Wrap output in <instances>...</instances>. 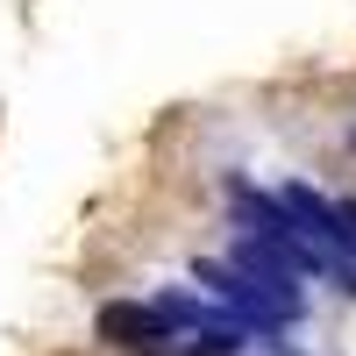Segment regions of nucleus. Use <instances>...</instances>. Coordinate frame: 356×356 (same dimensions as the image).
<instances>
[{"instance_id":"f257e3e1","label":"nucleus","mask_w":356,"mask_h":356,"mask_svg":"<svg viewBox=\"0 0 356 356\" xmlns=\"http://www.w3.org/2000/svg\"><path fill=\"white\" fill-rule=\"evenodd\" d=\"M221 207H228V235H235V243L264 250L271 264H285L292 278H307V285H321V292L356 300V278L307 243V228L285 214V200L264 186V178H250V171H221Z\"/></svg>"},{"instance_id":"f03ea898","label":"nucleus","mask_w":356,"mask_h":356,"mask_svg":"<svg viewBox=\"0 0 356 356\" xmlns=\"http://www.w3.org/2000/svg\"><path fill=\"white\" fill-rule=\"evenodd\" d=\"M93 342L107 356H171V321L150 292H114L93 307Z\"/></svg>"}]
</instances>
